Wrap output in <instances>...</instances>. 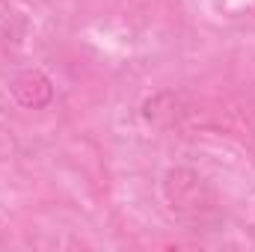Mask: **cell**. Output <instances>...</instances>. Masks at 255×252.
<instances>
[{"mask_svg":"<svg viewBox=\"0 0 255 252\" xmlns=\"http://www.w3.org/2000/svg\"><path fill=\"white\" fill-rule=\"evenodd\" d=\"M9 89H12L15 101L21 107H27V110H42V107H48L54 101V83L36 68H27V71L15 74Z\"/></svg>","mask_w":255,"mask_h":252,"instance_id":"1","label":"cell"}]
</instances>
